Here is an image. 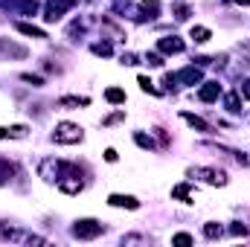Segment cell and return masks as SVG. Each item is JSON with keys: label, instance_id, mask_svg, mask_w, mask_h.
Segmentation results:
<instances>
[{"label": "cell", "instance_id": "1", "mask_svg": "<svg viewBox=\"0 0 250 247\" xmlns=\"http://www.w3.org/2000/svg\"><path fill=\"white\" fill-rule=\"evenodd\" d=\"M102 233H105V227H102L96 218H79V221L73 224V236L82 239V242H93V239H99Z\"/></svg>", "mask_w": 250, "mask_h": 247}, {"label": "cell", "instance_id": "2", "mask_svg": "<svg viewBox=\"0 0 250 247\" xmlns=\"http://www.w3.org/2000/svg\"><path fill=\"white\" fill-rule=\"evenodd\" d=\"M67 166H70V163H59L56 157H47V160H41L38 175H41L47 184H59V181L64 178V172H67Z\"/></svg>", "mask_w": 250, "mask_h": 247}, {"label": "cell", "instance_id": "3", "mask_svg": "<svg viewBox=\"0 0 250 247\" xmlns=\"http://www.w3.org/2000/svg\"><path fill=\"white\" fill-rule=\"evenodd\" d=\"M82 128L73 123H59L56 125V131H53V140L56 143H62V145H76V143H82Z\"/></svg>", "mask_w": 250, "mask_h": 247}, {"label": "cell", "instance_id": "4", "mask_svg": "<svg viewBox=\"0 0 250 247\" xmlns=\"http://www.w3.org/2000/svg\"><path fill=\"white\" fill-rule=\"evenodd\" d=\"M189 178H201L207 184H215V186H224L227 184V175L221 169H207V166H198V169H189Z\"/></svg>", "mask_w": 250, "mask_h": 247}, {"label": "cell", "instance_id": "5", "mask_svg": "<svg viewBox=\"0 0 250 247\" xmlns=\"http://www.w3.org/2000/svg\"><path fill=\"white\" fill-rule=\"evenodd\" d=\"M73 6V0H50V6L44 9V21H50V23H56V21H62V15Z\"/></svg>", "mask_w": 250, "mask_h": 247}, {"label": "cell", "instance_id": "6", "mask_svg": "<svg viewBox=\"0 0 250 247\" xmlns=\"http://www.w3.org/2000/svg\"><path fill=\"white\" fill-rule=\"evenodd\" d=\"M0 59H26V47L12 44L9 38H0Z\"/></svg>", "mask_w": 250, "mask_h": 247}, {"label": "cell", "instance_id": "7", "mask_svg": "<svg viewBox=\"0 0 250 247\" xmlns=\"http://www.w3.org/2000/svg\"><path fill=\"white\" fill-rule=\"evenodd\" d=\"M175 79H178V82H184V84H198V82L204 79V73H201V67L189 64V67H184L181 73H175Z\"/></svg>", "mask_w": 250, "mask_h": 247}, {"label": "cell", "instance_id": "8", "mask_svg": "<svg viewBox=\"0 0 250 247\" xmlns=\"http://www.w3.org/2000/svg\"><path fill=\"white\" fill-rule=\"evenodd\" d=\"M160 53H166V56H178V53H184V41L178 38V35H172V38H160Z\"/></svg>", "mask_w": 250, "mask_h": 247}, {"label": "cell", "instance_id": "9", "mask_svg": "<svg viewBox=\"0 0 250 247\" xmlns=\"http://www.w3.org/2000/svg\"><path fill=\"white\" fill-rule=\"evenodd\" d=\"M221 96V84L218 82H204V87L198 90V99L201 102H215Z\"/></svg>", "mask_w": 250, "mask_h": 247}, {"label": "cell", "instance_id": "10", "mask_svg": "<svg viewBox=\"0 0 250 247\" xmlns=\"http://www.w3.org/2000/svg\"><path fill=\"white\" fill-rule=\"evenodd\" d=\"M3 6H9V9H18V12H23V15H35L38 12V3L35 0H0Z\"/></svg>", "mask_w": 250, "mask_h": 247}, {"label": "cell", "instance_id": "11", "mask_svg": "<svg viewBox=\"0 0 250 247\" xmlns=\"http://www.w3.org/2000/svg\"><path fill=\"white\" fill-rule=\"evenodd\" d=\"M108 204H111V206H125V209H140V201L131 198V195H111Z\"/></svg>", "mask_w": 250, "mask_h": 247}, {"label": "cell", "instance_id": "12", "mask_svg": "<svg viewBox=\"0 0 250 247\" xmlns=\"http://www.w3.org/2000/svg\"><path fill=\"white\" fill-rule=\"evenodd\" d=\"M26 125H9V128H0V140H23L26 137Z\"/></svg>", "mask_w": 250, "mask_h": 247}, {"label": "cell", "instance_id": "13", "mask_svg": "<svg viewBox=\"0 0 250 247\" xmlns=\"http://www.w3.org/2000/svg\"><path fill=\"white\" fill-rule=\"evenodd\" d=\"M15 29H18V32H23V35H29V38H47V32H44V29H38L35 23H26V21H18V23H15Z\"/></svg>", "mask_w": 250, "mask_h": 247}, {"label": "cell", "instance_id": "14", "mask_svg": "<svg viewBox=\"0 0 250 247\" xmlns=\"http://www.w3.org/2000/svg\"><path fill=\"white\" fill-rule=\"evenodd\" d=\"M181 117H184L192 128H198V131H212V128H209V123H204L201 117H195V114H189V111H181Z\"/></svg>", "mask_w": 250, "mask_h": 247}, {"label": "cell", "instance_id": "15", "mask_svg": "<svg viewBox=\"0 0 250 247\" xmlns=\"http://www.w3.org/2000/svg\"><path fill=\"white\" fill-rule=\"evenodd\" d=\"M224 105H227L230 114H239V111H242V93H239V90H236V93H227Z\"/></svg>", "mask_w": 250, "mask_h": 247}, {"label": "cell", "instance_id": "16", "mask_svg": "<svg viewBox=\"0 0 250 247\" xmlns=\"http://www.w3.org/2000/svg\"><path fill=\"white\" fill-rule=\"evenodd\" d=\"M189 35H192V38H195L198 44H207V41L212 38V32H209L207 26H192V29H189Z\"/></svg>", "mask_w": 250, "mask_h": 247}, {"label": "cell", "instance_id": "17", "mask_svg": "<svg viewBox=\"0 0 250 247\" xmlns=\"http://www.w3.org/2000/svg\"><path fill=\"white\" fill-rule=\"evenodd\" d=\"M140 9L146 12V18H148V21L160 15V3H157V0H143V3H140Z\"/></svg>", "mask_w": 250, "mask_h": 247}, {"label": "cell", "instance_id": "18", "mask_svg": "<svg viewBox=\"0 0 250 247\" xmlns=\"http://www.w3.org/2000/svg\"><path fill=\"white\" fill-rule=\"evenodd\" d=\"M105 99H108L111 105H123L125 102V90H120V87H108V90H105Z\"/></svg>", "mask_w": 250, "mask_h": 247}, {"label": "cell", "instance_id": "19", "mask_svg": "<svg viewBox=\"0 0 250 247\" xmlns=\"http://www.w3.org/2000/svg\"><path fill=\"white\" fill-rule=\"evenodd\" d=\"M59 105H64V108H79V105H90V99L87 96H64V99H59Z\"/></svg>", "mask_w": 250, "mask_h": 247}, {"label": "cell", "instance_id": "20", "mask_svg": "<svg viewBox=\"0 0 250 247\" xmlns=\"http://www.w3.org/2000/svg\"><path fill=\"white\" fill-rule=\"evenodd\" d=\"M12 175H15V166H12L9 160H3V157H0V186L6 184V181H9Z\"/></svg>", "mask_w": 250, "mask_h": 247}, {"label": "cell", "instance_id": "21", "mask_svg": "<svg viewBox=\"0 0 250 247\" xmlns=\"http://www.w3.org/2000/svg\"><path fill=\"white\" fill-rule=\"evenodd\" d=\"M172 198H178V201H187L189 204V184H181L172 189Z\"/></svg>", "mask_w": 250, "mask_h": 247}, {"label": "cell", "instance_id": "22", "mask_svg": "<svg viewBox=\"0 0 250 247\" xmlns=\"http://www.w3.org/2000/svg\"><path fill=\"white\" fill-rule=\"evenodd\" d=\"M90 50H93V56H111V53H114V47H111L108 41H102V44H93Z\"/></svg>", "mask_w": 250, "mask_h": 247}, {"label": "cell", "instance_id": "23", "mask_svg": "<svg viewBox=\"0 0 250 247\" xmlns=\"http://www.w3.org/2000/svg\"><path fill=\"white\" fill-rule=\"evenodd\" d=\"M221 233H224V230H221L218 224H204V236H207V239H221Z\"/></svg>", "mask_w": 250, "mask_h": 247}, {"label": "cell", "instance_id": "24", "mask_svg": "<svg viewBox=\"0 0 250 247\" xmlns=\"http://www.w3.org/2000/svg\"><path fill=\"white\" fill-rule=\"evenodd\" d=\"M134 140H137V145H143V148H148V151L154 148V140H151V137H146V134H140V131L134 134Z\"/></svg>", "mask_w": 250, "mask_h": 247}, {"label": "cell", "instance_id": "25", "mask_svg": "<svg viewBox=\"0 0 250 247\" xmlns=\"http://www.w3.org/2000/svg\"><path fill=\"white\" fill-rule=\"evenodd\" d=\"M140 87H143V90H146V93H154V96H157V93H160V90H157V87H154V82H151V79H146V76H140Z\"/></svg>", "mask_w": 250, "mask_h": 247}, {"label": "cell", "instance_id": "26", "mask_svg": "<svg viewBox=\"0 0 250 247\" xmlns=\"http://www.w3.org/2000/svg\"><path fill=\"white\" fill-rule=\"evenodd\" d=\"M172 245L187 247V245H192V236H189V233H178V236H172Z\"/></svg>", "mask_w": 250, "mask_h": 247}, {"label": "cell", "instance_id": "27", "mask_svg": "<svg viewBox=\"0 0 250 247\" xmlns=\"http://www.w3.org/2000/svg\"><path fill=\"white\" fill-rule=\"evenodd\" d=\"M21 79H23V82H29V84H35V87H41V84H44V79H41V76H32V73H23Z\"/></svg>", "mask_w": 250, "mask_h": 247}, {"label": "cell", "instance_id": "28", "mask_svg": "<svg viewBox=\"0 0 250 247\" xmlns=\"http://www.w3.org/2000/svg\"><path fill=\"white\" fill-rule=\"evenodd\" d=\"M146 62L151 64V67H163V56H157V53H148V56H146Z\"/></svg>", "mask_w": 250, "mask_h": 247}, {"label": "cell", "instance_id": "29", "mask_svg": "<svg viewBox=\"0 0 250 247\" xmlns=\"http://www.w3.org/2000/svg\"><path fill=\"white\" fill-rule=\"evenodd\" d=\"M230 233H233V236H248V227H245V224H233Z\"/></svg>", "mask_w": 250, "mask_h": 247}, {"label": "cell", "instance_id": "30", "mask_svg": "<svg viewBox=\"0 0 250 247\" xmlns=\"http://www.w3.org/2000/svg\"><path fill=\"white\" fill-rule=\"evenodd\" d=\"M175 18H178V21H187V18H189V9H187V6H178V9H175Z\"/></svg>", "mask_w": 250, "mask_h": 247}, {"label": "cell", "instance_id": "31", "mask_svg": "<svg viewBox=\"0 0 250 247\" xmlns=\"http://www.w3.org/2000/svg\"><path fill=\"white\" fill-rule=\"evenodd\" d=\"M239 93H242L245 99H250V79H248V82H242V87H239Z\"/></svg>", "mask_w": 250, "mask_h": 247}, {"label": "cell", "instance_id": "32", "mask_svg": "<svg viewBox=\"0 0 250 247\" xmlns=\"http://www.w3.org/2000/svg\"><path fill=\"white\" fill-rule=\"evenodd\" d=\"M117 157H120V154H117L114 148H108V151H105V160H108V163H117Z\"/></svg>", "mask_w": 250, "mask_h": 247}, {"label": "cell", "instance_id": "33", "mask_svg": "<svg viewBox=\"0 0 250 247\" xmlns=\"http://www.w3.org/2000/svg\"><path fill=\"white\" fill-rule=\"evenodd\" d=\"M123 64H137V59H134V56L128 53V56H123Z\"/></svg>", "mask_w": 250, "mask_h": 247}, {"label": "cell", "instance_id": "34", "mask_svg": "<svg viewBox=\"0 0 250 247\" xmlns=\"http://www.w3.org/2000/svg\"><path fill=\"white\" fill-rule=\"evenodd\" d=\"M236 3H242V6H250V0H236Z\"/></svg>", "mask_w": 250, "mask_h": 247}]
</instances>
